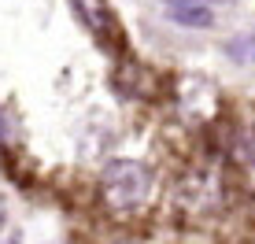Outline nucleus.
I'll return each instance as SVG.
<instances>
[{"instance_id":"f257e3e1","label":"nucleus","mask_w":255,"mask_h":244,"mask_svg":"<svg viewBox=\"0 0 255 244\" xmlns=\"http://www.w3.org/2000/svg\"><path fill=\"white\" fill-rule=\"evenodd\" d=\"M155 178L137 159H111L100 174V200L111 215H137L148 207Z\"/></svg>"},{"instance_id":"f03ea898","label":"nucleus","mask_w":255,"mask_h":244,"mask_svg":"<svg viewBox=\"0 0 255 244\" xmlns=\"http://www.w3.org/2000/svg\"><path fill=\"white\" fill-rule=\"evenodd\" d=\"M78 4V15L89 22V30L104 45H122V26L115 19V11L108 7V0H74Z\"/></svg>"},{"instance_id":"7ed1b4c3","label":"nucleus","mask_w":255,"mask_h":244,"mask_svg":"<svg viewBox=\"0 0 255 244\" xmlns=\"http://www.w3.org/2000/svg\"><path fill=\"white\" fill-rule=\"evenodd\" d=\"M181 204L189 211H211L218 204V174L215 170H192L181 181Z\"/></svg>"},{"instance_id":"20e7f679","label":"nucleus","mask_w":255,"mask_h":244,"mask_svg":"<svg viewBox=\"0 0 255 244\" xmlns=\"http://www.w3.org/2000/svg\"><path fill=\"white\" fill-rule=\"evenodd\" d=\"M166 19L181 26H211L207 0H166Z\"/></svg>"},{"instance_id":"39448f33","label":"nucleus","mask_w":255,"mask_h":244,"mask_svg":"<svg viewBox=\"0 0 255 244\" xmlns=\"http://www.w3.org/2000/svg\"><path fill=\"white\" fill-rule=\"evenodd\" d=\"M226 56H230L233 63H255V30L226 41Z\"/></svg>"},{"instance_id":"423d86ee","label":"nucleus","mask_w":255,"mask_h":244,"mask_svg":"<svg viewBox=\"0 0 255 244\" xmlns=\"http://www.w3.org/2000/svg\"><path fill=\"white\" fill-rule=\"evenodd\" d=\"M0 230H4V204H0Z\"/></svg>"},{"instance_id":"0eeeda50","label":"nucleus","mask_w":255,"mask_h":244,"mask_svg":"<svg viewBox=\"0 0 255 244\" xmlns=\"http://www.w3.org/2000/svg\"><path fill=\"white\" fill-rule=\"evenodd\" d=\"M252 159H255V137H252Z\"/></svg>"},{"instance_id":"6e6552de","label":"nucleus","mask_w":255,"mask_h":244,"mask_svg":"<svg viewBox=\"0 0 255 244\" xmlns=\"http://www.w3.org/2000/svg\"><path fill=\"white\" fill-rule=\"evenodd\" d=\"M218 4H230V0H218Z\"/></svg>"},{"instance_id":"1a4fd4ad","label":"nucleus","mask_w":255,"mask_h":244,"mask_svg":"<svg viewBox=\"0 0 255 244\" xmlns=\"http://www.w3.org/2000/svg\"><path fill=\"white\" fill-rule=\"evenodd\" d=\"M11 244H19V241H11Z\"/></svg>"},{"instance_id":"9d476101","label":"nucleus","mask_w":255,"mask_h":244,"mask_svg":"<svg viewBox=\"0 0 255 244\" xmlns=\"http://www.w3.org/2000/svg\"><path fill=\"white\" fill-rule=\"evenodd\" d=\"M122 244H129V241H122Z\"/></svg>"}]
</instances>
